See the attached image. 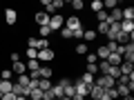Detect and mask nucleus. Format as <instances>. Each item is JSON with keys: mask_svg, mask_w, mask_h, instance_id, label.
Masks as SVG:
<instances>
[{"mask_svg": "<svg viewBox=\"0 0 134 100\" xmlns=\"http://www.w3.org/2000/svg\"><path fill=\"white\" fill-rule=\"evenodd\" d=\"M16 82H18L20 87H29V76H27V73H23V76L16 78Z\"/></svg>", "mask_w": 134, "mask_h": 100, "instance_id": "7c9ffc66", "label": "nucleus"}, {"mask_svg": "<svg viewBox=\"0 0 134 100\" xmlns=\"http://www.w3.org/2000/svg\"><path fill=\"white\" fill-rule=\"evenodd\" d=\"M38 31H40V38L49 40V36H52V29H49V27H38Z\"/></svg>", "mask_w": 134, "mask_h": 100, "instance_id": "473e14b6", "label": "nucleus"}, {"mask_svg": "<svg viewBox=\"0 0 134 100\" xmlns=\"http://www.w3.org/2000/svg\"><path fill=\"white\" fill-rule=\"evenodd\" d=\"M85 73H92V76H98V67H96V62H87V65H85Z\"/></svg>", "mask_w": 134, "mask_h": 100, "instance_id": "5701e85b", "label": "nucleus"}, {"mask_svg": "<svg viewBox=\"0 0 134 100\" xmlns=\"http://www.w3.org/2000/svg\"><path fill=\"white\" fill-rule=\"evenodd\" d=\"M40 78H45V80H52V76H54V69L49 65H45V67H40Z\"/></svg>", "mask_w": 134, "mask_h": 100, "instance_id": "4468645a", "label": "nucleus"}, {"mask_svg": "<svg viewBox=\"0 0 134 100\" xmlns=\"http://www.w3.org/2000/svg\"><path fill=\"white\" fill-rule=\"evenodd\" d=\"M29 100H43V91L40 89H29Z\"/></svg>", "mask_w": 134, "mask_h": 100, "instance_id": "b1692460", "label": "nucleus"}, {"mask_svg": "<svg viewBox=\"0 0 134 100\" xmlns=\"http://www.w3.org/2000/svg\"><path fill=\"white\" fill-rule=\"evenodd\" d=\"M9 58H11V62H18V60H20V53H18V51H11Z\"/></svg>", "mask_w": 134, "mask_h": 100, "instance_id": "ea45409f", "label": "nucleus"}, {"mask_svg": "<svg viewBox=\"0 0 134 100\" xmlns=\"http://www.w3.org/2000/svg\"><path fill=\"white\" fill-rule=\"evenodd\" d=\"M16 100H29L27 96H16Z\"/></svg>", "mask_w": 134, "mask_h": 100, "instance_id": "79ce46f5", "label": "nucleus"}, {"mask_svg": "<svg viewBox=\"0 0 134 100\" xmlns=\"http://www.w3.org/2000/svg\"><path fill=\"white\" fill-rule=\"evenodd\" d=\"M49 18H52V16H47L45 11H38V14L34 16V20H36V27H49Z\"/></svg>", "mask_w": 134, "mask_h": 100, "instance_id": "0eeeda50", "label": "nucleus"}, {"mask_svg": "<svg viewBox=\"0 0 134 100\" xmlns=\"http://www.w3.org/2000/svg\"><path fill=\"white\" fill-rule=\"evenodd\" d=\"M47 91L52 93V98H56V100L63 98V87H58V85H52V89H47Z\"/></svg>", "mask_w": 134, "mask_h": 100, "instance_id": "412c9836", "label": "nucleus"}, {"mask_svg": "<svg viewBox=\"0 0 134 100\" xmlns=\"http://www.w3.org/2000/svg\"><path fill=\"white\" fill-rule=\"evenodd\" d=\"M121 31H123V33H127V36H130V33H134V20H121Z\"/></svg>", "mask_w": 134, "mask_h": 100, "instance_id": "9d476101", "label": "nucleus"}, {"mask_svg": "<svg viewBox=\"0 0 134 100\" xmlns=\"http://www.w3.org/2000/svg\"><path fill=\"white\" fill-rule=\"evenodd\" d=\"M11 85H14V82H9V80H0V93H9Z\"/></svg>", "mask_w": 134, "mask_h": 100, "instance_id": "393cba45", "label": "nucleus"}, {"mask_svg": "<svg viewBox=\"0 0 134 100\" xmlns=\"http://www.w3.org/2000/svg\"><path fill=\"white\" fill-rule=\"evenodd\" d=\"M0 100H16V96L9 91V93H2V96H0Z\"/></svg>", "mask_w": 134, "mask_h": 100, "instance_id": "58836bf2", "label": "nucleus"}, {"mask_svg": "<svg viewBox=\"0 0 134 100\" xmlns=\"http://www.w3.org/2000/svg\"><path fill=\"white\" fill-rule=\"evenodd\" d=\"M96 38H98V36H96L94 29H85V31H83V40H85V45L92 42V40H96Z\"/></svg>", "mask_w": 134, "mask_h": 100, "instance_id": "a211bd4d", "label": "nucleus"}, {"mask_svg": "<svg viewBox=\"0 0 134 100\" xmlns=\"http://www.w3.org/2000/svg\"><path fill=\"white\" fill-rule=\"evenodd\" d=\"M72 9H74V11L85 9V2H83V0H72Z\"/></svg>", "mask_w": 134, "mask_h": 100, "instance_id": "f704fd0d", "label": "nucleus"}, {"mask_svg": "<svg viewBox=\"0 0 134 100\" xmlns=\"http://www.w3.org/2000/svg\"><path fill=\"white\" fill-rule=\"evenodd\" d=\"M38 89H40V91H47V89H52V80H45V78H40V82H38Z\"/></svg>", "mask_w": 134, "mask_h": 100, "instance_id": "c756f323", "label": "nucleus"}, {"mask_svg": "<svg viewBox=\"0 0 134 100\" xmlns=\"http://www.w3.org/2000/svg\"><path fill=\"white\" fill-rule=\"evenodd\" d=\"M5 22L9 24V27H14V24L18 22V11H16L14 7H9V9H5Z\"/></svg>", "mask_w": 134, "mask_h": 100, "instance_id": "423d86ee", "label": "nucleus"}, {"mask_svg": "<svg viewBox=\"0 0 134 100\" xmlns=\"http://www.w3.org/2000/svg\"><path fill=\"white\" fill-rule=\"evenodd\" d=\"M96 67H98V76H107V73H110V69H112L105 60H98V62H96Z\"/></svg>", "mask_w": 134, "mask_h": 100, "instance_id": "ddd939ff", "label": "nucleus"}, {"mask_svg": "<svg viewBox=\"0 0 134 100\" xmlns=\"http://www.w3.org/2000/svg\"><path fill=\"white\" fill-rule=\"evenodd\" d=\"M11 78H14V71H11V69H2V71H0V80H9L11 82Z\"/></svg>", "mask_w": 134, "mask_h": 100, "instance_id": "cd10ccee", "label": "nucleus"}, {"mask_svg": "<svg viewBox=\"0 0 134 100\" xmlns=\"http://www.w3.org/2000/svg\"><path fill=\"white\" fill-rule=\"evenodd\" d=\"M123 100H134V96L130 93V96H123Z\"/></svg>", "mask_w": 134, "mask_h": 100, "instance_id": "37998d69", "label": "nucleus"}, {"mask_svg": "<svg viewBox=\"0 0 134 100\" xmlns=\"http://www.w3.org/2000/svg\"><path fill=\"white\" fill-rule=\"evenodd\" d=\"M92 11H94V14H98V11H103V0H92Z\"/></svg>", "mask_w": 134, "mask_h": 100, "instance_id": "bb28decb", "label": "nucleus"}, {"mask_svg": "<svg viewBox=\"0 0 134 100\" xmlns=\"http://www.w3.org/2000/svg\"><path fill=\"white\" fill-rule=\"evenodd\" d=\"M74 100H85V98H81V96H74Z\"/></svg>", "mask_w": 134, "mask_h": 100, "instance_id": "c03bdc74", "label": "nucleus"}, {"mask_svg": "<svg viewBox=\"0 0 134 100\" xmlns=\"http://www.w3.org/2000/svg\"><path fill=\"white\" fill-rule=\"evenodd\" d=\"M72 85V78H67V76H63L60 80H58V87H63V89H65V87H69Z\"/></svg>", "mask_w": 134, "mask_h": 100, "instance_id": "e433bc0d", "label": "nucleus"}, {"mask_svg": "<svg viewBox=\"0 0 134 100\" xmlns=\"http://www.w3.org/2000/svg\"><path fill=\"white\" fill-rule=\"evenodd\" d=\"M60 100H74V98H65V96H63V98H60Z\"/></svg>", "mask_w": 134, "mask_h": 100, "instance_id": "a18cd8bd", "label": "nucleus"}, {"mask_svg": "<svg viewBox=\"0 0 134 100\" xmlns=\"http://www.w3.org/2000/svg\"><path fill=\"white\" fill-rule=\"evenodd\" d=\"M58 33H60V38H63V40H72V38H74V33L69 31V29H67V27H63V29H60V31H58Z\"/></svg>", "mask_w": 134, "mask_h": 100, "instance_id": "c85d7f7f", "label": "nucleus"}, {"mask_svg": "<svg viewBox=\"0 0 134 100\" xmlns=\"http://www.w3.org/2000/svg\"><path fill=\"white\" fill-rule=\"evenodd\" d=\"M96 58H98V60H107V56H110V51H107V47H105V45H100V47L98 49H96Z\"/></svg>", "mask_w": 134, "mask_h": 100, "instance_id": "dca6fc26", "label": "nucleus"}, {"mask_svg": "<svg viewBox=\"0 0 134 100\" xmlns=\"http://www.w3.org/2000/svg\"><path fill=\"white\" fill-rule=\"evenodd\" d=\"M11 71H14V76H23V73H27V67L23 60H18V62H11Z\"/></svg>", "mask_w": 134, "mask_h": 100, "instance_id": "6e6552de", "label": "nucleus"}, {"mask_svg": "<svg viewBox=\"0 0 134 100\" xmlns=\"http://www.w3.org/2000/svg\"><path fill=\"white\" fill-rule=\"evenodd\" d=\"M94 85L100 87V89H114L116 80H114V78H110V76H98V78H94Z\"/></svg>", "mask_w": 134, "mask_h": 100, "instance_id": "f03ea898", "label": "nucleus"}, {"mask_svg": "<svg viewBox=\"0 0 134 100\" xmlns=\"http://www.w3.org/2000/svg\"><path fill=\"white\" fill-rule=\"evenodd\" d=\"M121 16H123V20H134V7H123Z\"/></svg>", "mask_w": 134, "mask_h": 100, "instance_id": "aec40b11", "label": "nucleus"}, {"mask_svg": "<svg viewBox=\"0 0 134 100\" xmlns=\"http://www.w3.org/2000/svg\"><path fill=\"white\" fill-rule=\"evenodd\" d=\"M103 91H105V89H100V87L92 85V87H90V93H87V96H90L92 100H100V96H103Z\"/></svg>", "mask_w": 134, "mask_h": 100, "instance_id": "f8f14e48", "label": "nucleus"}, {"mask_svg": "<svg viewBox=\"0 0 134 100\" xmlns=\"http://www.w3.org/2000/svg\"><path fill=\"white\" fill-rule=\"evenodd\" d=\"M74 51H76V56H87V53H90V47H87L85 42H78L76 47H74Z\"/></svg>", "mask_w": 134, "mask_h": 100, "instance_id": "6ab92c4d", "label": "nucleus"}, {"mask_svg": "<svg viewBox=\"0 0 134 100\" xmlns=\"http://www.w3.org/2000/svg\"><path fill=\"white\" fill-rule=\"evenodd\" d=\"M110 22H121V20H123V16H121V7H116V9H112L110 11Z\"/></svg>", "mask_w": 134, "mask_h": 100, "instance_id": "2eb2a0df", "label": "nucleus"}, {"mask_svg": "<svg viewBox=\"0 0 134 100\" xmlns=\"http://www.w3.org/2000/svg\"><path fill=\"white\" fill-rule=\"evenodd\" d=\"M63 7H65V2H63V0H52V9H54V14H56V11H60Z\"/></svg>", "mask_w": 134, "mask_h": 100, "instance_id": "72a5a7b5", "label": "nucleus"}, {"mask_svg": "<svg viewBox=\"0 0 134 100\" xmlns=\"http://www.w3.org/2000/svg\"><path fill=\"white\" fill-rule=\"evenodd\" d=\"M49 45H52V40L38 38V36H31V38H27V47H29V49H36V51H40V49H49Z\"/></svg>", "mask_w": 134, "mask_h": 100, "instance_id": "f257e3e1", "label": "nucleus"}, {"mask_svg": "<svg viewBox=\"0 0 134 100\" xmlns=\"http://www.w3.org/2000/svg\"><path fill=\"white\" fill-rule=\"evenodd\" d=\"M105 62H107V65H110V67H119L121 62H123V56H119V53H110Z\"/></svg>", "mask_w": 134, "mask_h": 100, "instance_id": "9b49d317", "label": "nucleus"}, {"mask_svg": "<svg viewBox=\"0 0 134 100\" xmlns=\"http://www.w3.org/2000/svg\"><path fill=\"white\" fill-rule=\"evenodd\" d=\"M81 82H83V85H87V87H92V85H94V76H92V73H83Z\"/></svg>", "mask_w": 134, "mask_h": 100, "instance_id": "a878e982", "label": "nucleus"}, {"mask_svg": "<svg viewBox=\"0 0 134 100\" xmlns=\"http://www.w3.org/2000/svg\"><path fill=\"white\" fill-rule=\"evenodd\" d=\"M40 5H43V7H45V11H47V9H49V7H52V0H40Z\"/></svg>", "mask_w": 134, "mask_h": 100, "instance_id": "a19ab883", "label": "nucleus"}, {"mask_svg": "<svg viewBox=\"0 0 134 100\" xmlns=\"http://www.w3.org/2000/svg\"><path fill=\"white\" fill-rule=\"evenodd\" d=\"M107 29H110V27H107V22H98L94 31H96V36H107Z\"/></svg>", "mask_w": 134, "mask_h": 100, "instance_id": "4be33fe9", "label": "nucleus"}, {"mask_svg": "<svg viewBox=\"0 0 134 100\" xmlns=\"http://www.w3.org/2000/svg\"><path fill=\"white\" fill-rule=\"evenodd\" d=\"M25 56L29 58V60H38V51H36V49H25Z\"/></svg>", "mask_w": 134, "mask_h": 100, "instance_id": "2f4dec72", "label": "nucleus"}, {"mask_svg": "<svg viewBox=\"0 0 134 100\" xmlns=\"http://www.w3.org/2000/svg\"><path fill=\"white\" fill-rule=\"evenodd\" d=\"M63 27H65V16L54 14L52 18H49V29H52V31H60Z\"/></svg>", "mask_w": 134, "mask_h": 100, "instance_id": "7ed1b4c3", "label": "nucleus"}, {"mask_svg": "<svg viewBox=\"0 0 134 100\" xmlns=\"http://www.w3.org/2000/svg\"><path fill=\"white\" fill-rule=\"evenodd\" d=\"M85 60H87V62H98V58H96V53H92V51H90V53L85 56Z\"/></svg>", "mask_w": 134, "mask_h": 100, "instance_id": "4c0bfd02", "label": "nucleus"}, {"mask_svg": "<svg viewBox=\"0 0 134 100\" xmlns=\"http://www.w3.org/2000/svg\"><path fill=\"white\" fill-rule=\"evenodd\" d=\"M65 27L74 33L76 29H83V20L78 18V16H69V18H65Z\"/></svg>", "mask_w": 134, "mask_h": 100, "instance_id": "20e7f679", "label": "nucleus"}, {"mask_svg": "<svg viewBox=\"0 0 134 100\" xmlns=\"http://www.w3.org/2000/svg\"><path fill=\"white\" fill-rule=\"evenodd\" d=\"M25 67H27V71H29V73L40 71V62H38V60H27V62H25Z\"/></svg>", "mask_w": 134, "mask_h": 100, "instance_id": "f3484780", "label": "nucleus"}, {"mask_svg": "<svg viewBox=\"0 0 134 100\" xmlns=\"http://www.w3.org/2000/svg\"><path fill=\"white\" fill-rule=\"evenodd\" d=\"M119 69H121V76H130V73H134V62H121L119 65Z\"/></svg>", "mask_w": 134, "mask_h": 100, "instance_id": "1a4fd4ad", "label": "nucleus"}, {"mask_svg": "<svg viewBox=\"0 0 134 100\" xmlns=\"http://www.w3.org/2000/svg\"><path fill=\"white\" fill-rule=\"evenodd\" d=\"M54 100H56V98H54Z\"/></svg>", "mask_w": 134, "mask_h": 100, "instance_id": "49530a36", "label": "nucleus"}, {"mask_svg": "<svg viewBox=\"0 0 134 100\" xmlns=\"http://www.w3.org/2000/svg\"><path fill=\"white\" fill-rule=\"evenodd\" d=\"M107 18H110V14H107L105 9H103V11H98V14H96V20H98V22H107Z\"/></svg>", "mask_w": 134, "mask_h": 100, "instance_id": "c9c22d12", "label": "nucleus"}, {"mask_svg": "<svg viewBox=\"0 0 134 100\" xmlns=\"http://www.w3.org/2000/svg\"><path fill=\"white\" fill-rule=\"evenodd\" d=\"M54 58H56V51H54L52 47L49 49H40L38 51V62H52Z\"/></svg>", "mask_w": 134, "mask_h": 100, "instance_id": "39448f33", "label": "nucleus"}]
</instances>
